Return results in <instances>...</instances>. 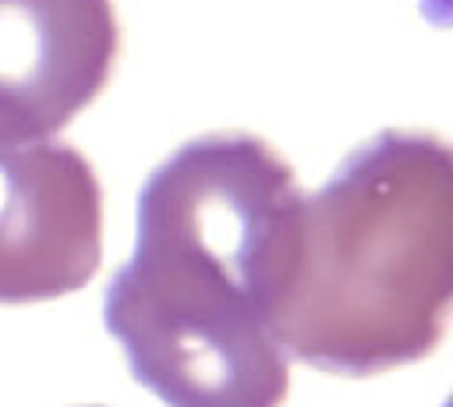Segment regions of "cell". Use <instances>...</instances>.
<instances>
[{"mask_svg": "<svg viewBox=\"0 0 453 407\" xmlns=\"http://www.w3.org/2000/svg\"><path fill=\"white\" fill-rule=\"evenodd\" d=\"M453 294V156L418 127H382L301 198L273 311L287 357L379 375L425 357Z\"/></svg>", "mask_w": 453, "mask_h": 407, "instance_id": "2", "label": "cell"}, {"mask_svg": "<svg viewBox=\"0 0 453 407\" xmlns=\"http://www.w3.org/2000/svg\"><path fill=\"white\" fill-rule=\"evenodd\" d=\"M103 258V188L57 138H0V304L81 290Z\"/></svg>", "mask_w": 453, "mask_h": 407, "instance_id": "3", "label": "cell"}, {"mask_svg": "<svg viewBox=\"0 0 453 407\" xmlns=\"http://www.w3.org/2000/svg\"><path fill=\"white\" fill-rule=\"evenodd\" d=\"M113 0H0V138H50L110 81Z\"/></svg>", "mask_w": 453, "mask_h": 407, "instance_id": "4", "label": "cell"}, {"mask_svg": "<svg viewBox=\"0 0 453 407\" xmlns=\"http://www.w3.org/2000/svg\"><path fill=\"white\" fill-rule=\"evenodd\" d=\"M301 184L258 134L177 145L138 191V241L110 276L106 333L166 407H280L290 361L273 311L290 269Z\"/></svg>", "mask_w": 453, "mask_h": 407, "instance_id": "1", "label": "cell"}]
</instances>
